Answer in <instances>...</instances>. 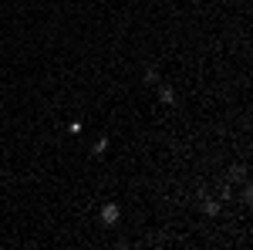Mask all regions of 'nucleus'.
Listing matches in <instances>:
<instances>
[{
	"mask_svg": "<svg viewBox=\"0 0 253 250\" xmlns=\"http://www.w3.org/2000/svg\"><path fill=\"white\" fill-rule=\"evenodd\" d=\"M105 149H108V139H98V146H91L95 155H105Z\"/></svg>",
	"mask_w": 253,
	"mask_h": 250,
	"instance_id": "nucleus-5",
	"label": "nucleus"
},
{
	"mask_svg": "<svg viewBox=\"0 0 253 250\" xmlns=\"http://www.w3.org/2000/svg\"><path fill=\"white\" fill-rule=\"evenodd\" d=\"M159 95H162V101H166V105H175V92L169 88V85H162V88H159Z\"/></svg>",
	"mask_w": 253,
	"mask_h": 250,
	"instance_id": "nucleus-3",
	"label": "nucleus"
},
{
	"mask_svg": "<svg viewBox=\"0 0 253 250\" xmlns=\"http://www.w3.org/2000/svg\"><path fill=\"white\" fill-rule=\"evenodd\" d=\"M203 213H206V216H219V200H210V196H203Z\"/></svg>",
	"mask_w": 253,
	"mask_h": 250,
	"instance_id": "nucleus-2",
	"label": "nucleus"
},
{
	"mask_svg": "<svg viewBox=\"0 0 253 250\" xmlns=\"http://www.w3.org/2000/svg\"><path fill=\"white\" fill-rule=\"evenodd\" d=\"M145 85H159V68H149L145 71Z\"/></svg>",
	"mask_w": 253,
	"mask_h": 250,
	"instance_id": "nucleus-4",
	"label": "nucleus"
},
{
	"mask_svg": "<svg viewBox=\"0 0 253 250\" xmlns=\"http://www.w3.org/2000/svg\"><path fill=\"white\" fill-rule=\"evenodd\" d=\"M98 216H101V223H105V227H115L118 216H122V210H118V203H105Z\"/></svg>",
	"mask_w": 253,
	"mask_h": 250,
	"instance_id": "nucleus-1",
	"label": "nucleus"
}]
</instances>
